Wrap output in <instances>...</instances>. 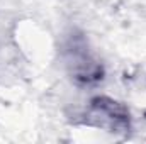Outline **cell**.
Wrapping results in <instances>:
<instances>
[{
    "instance_id": "cell-1",
    "label": "cell",
    "mask_w": 146,
    "mask_h": 144,
    "mask_svg": "<svg viewBox=\"0 0 146 144\" xmlns=\"http://www.w3.org/2000/svg\"><path fill=\"white\" fill-rule=\"evenodd\" d=\"M85 117L88 124L107 129L110 132H124L129 129L127 108L112 98H106V97L92 98Z\"/></svg>"
}]
</instances>
